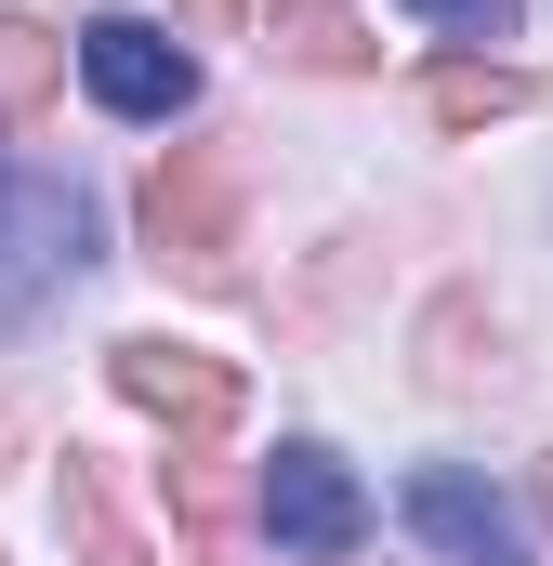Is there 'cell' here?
Masks as SVG:
<instances>
[{"mask_svg":"<svg viewBox=\"0 0 553 566\" xmlns=\"http://www.w3.org/2000/svg\"><path fill=\"white\" fill-rule=\"evenodd\" d=\"M133 224H145V251H158L171 277L225 290V277H238V145H225V133H211V145H171V158L145 171Z\"/></svg>","mask_w":553,"mask_h":566,"instance_id":"1","label":"cell"},{"mask_svg":"<svg viewBox=\"0 0 553 566\" xmlns=\"http://www.w3.org/2000/svg\"><path fill=\"white\" fill-rule=\"evenodd\" d=\"M80 80H93V106H119V119H185V106H198V53H185L171 27H145V13H93V27H80Z\"/></svg>","mask_w":553,"mask_h":566,"instance_id":"2","label":"cell"},{"mask_svg":"<svg viewBox=\"0 0 553 566\" xmlns=\"http://www.w3.org/2000/svg\"><path fill=\"white\" fill-rule=\"evenodd\" d=\"M264 527H276V554H303V566H343L356 541H369V501H356V474L316 448V434H290L264 461Z\"/></svg>","mask_w":553,"mask_h":566,"instance_id":"3","label":"cell"},{"mask_svg":"<svg viewBox=\"0 0 553 566\" xmlns=\"http://www.w3.org/2000/svg\"><path fill=\"white\" fill-rule=\"evenodd\" d=\"M106 382H119L133 409H158L171 434H225V422H238V356H198V343H158V329H133V343H106Z\"/></svg>","mask_w":553,"mask_h":566,"instance_id":"4","label":"cell"},{"mask_svg":"<svg viewBox=\"0 0 553 566\" xmlns=\"http://www.w3.org/2000/svg\"><path fill=\"white\" fill-rule=\"evenodd\" d=\"M53 264H80V198H66V185L0 171V303H13V290H40Z\"/></svg>","mask_w":553,"mask_h":566,"instance_id":"5","label":"cell"},{"mask_svg":"<svg viewBox=\"0 0 553 566\" xmlns=\"http://www.w3.org/2000/svg\"><path fill=\"white\" fill-rule=\"evenodd\" d=\"M409 527L448 566H514V514H501L474 474H409Z\"/></svg>","mask_w":553,"mask_h":566,"instance_id":"6","label":"cell"},{"mask_svg":"<svg viewBox=\"0 0 553 566\" xmlns=\"http://www.w3.org/2000/svg\"><path fill=\"white\" fill-rule=\"evenodd\" d=\"M528 106H541L528 66H474V53L461 66H421V119L435 133H488V119H528Z\"/></svg>","mask_w":553,"mask_h":566,"instance_id":"7","label":"cell"},{"mask_svg":"<svg viewBox=\"0 0 553 566\" xmlns=\"http://www.w3.org/2000/svg\"><path fill=\"white\" fill-rule=\"evenodd\" d=\"M53 93H66V40L40 13H0V133H40Z\"/></svg>","mask_w":553,"mask_h":566,"instance_id":"8","label":"cell"},{"mask_svg":"<svg viewBox=\"0 0 553 566\" xmlns=\"http://www.w3.org/2000/svg\"><path fill=\"white\" fill-rule=\"evenodd\" d=\"M276 66H303V80H369L383 53H369L330 0H290V13H276Z\"/></svg>","mask_w":553,"mask_h":566,"instance_id":"9","label":"cell"},{"mask_svg":"<svg viewBox=\"0 0 553 566\" xmlns=\"http://www.w3.org/2000/svg\"><path fill=\"white\" fill-rule=\"evenodd\" d=\"M171 501H185V541H211V527L238 514V474H225V448H211V434H185V448H171Z\"/></svg>","mask_w":553,"mask_h":566,"instance_id":"10","label":"cell"},{"mask_svg":"<svg viewBox=\"0 0 553 566\" xmlns=\"http://www.w3.org/2000/svg\"><path fill=\"white\" fill-rule=\"evenodd\" d=\"M66 541H80V566H145V541L119 527V501L93 474H66Z\"/></svg>","mask_w":553,"mask_h":566,"instance_id":"11","label":"cell"},{"mask_svg":"<svg viewBox=\"0 0 553 566\" xmlns=\"http://www.w3.org/2000/svg\"><path fill=\"white\" fill-rule=\"evenodd\" d=\"M421 382H448V396L474 382V303H435L421 316Z\"/></svg>","mask_w":553,"mask_h":566,"instance_id":"12","label":"cell"},{"mask_svg":"<svg viewBox=\"0 0 553 566\" xmlns=\"http://www.w3.org/2000/svg\"><path fill=\"white\" fill-rule=\"evenodd\" d=\"M409 13L461 27V40H514V27H528V0H409Z\"/></svg>","mask_w":553,"mask_h":566,"instance_id":"13","label":"cell"},{"mask_svg":"<svg viewBox=\"0 0 553 566\" xmlns=\"http://www.w3.org/2000/svg\"><path fill=\"white\" fill-rule=\"evenodd\" d=\"M171 27L185 40H238V0H171Z\"/></svg>","mask_w":553,"mask_h":566,"instance_id":"14","label":"cell"},{"mask_svg":"<svg viewBox=\"0 0 553 566\" xmlns=\"http://www.w3.org/2000/svg\"><path fill=\"white\" fill-rule=\"evenodd\" d=\"M528 488H541V514H553V461H541V474H528Z\"/></svg>","mask_w":553,"mask_h":566,"instance_id":"15","label":"cell"}]
</instances>
